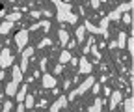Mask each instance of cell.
Instances as JSON below:
<instances>
[{
    "instance_id": "cell-18",
    "label": "cell",
    "mask_w": 134,
    "mask_h": 112,
    "mask_svg": "<svg viewBox=\"0 0 134 112\" xmlns=\"http://www.w3.org/2000/svg\"><path fill=\"white\" fill-rule=\"evenodd\" d=\"M58 38H60V43L65 47V45H67V41H69V34H67V30L60 28V30H58Z\"/></svg>"
},
{
    "instance_id": "cell-6",
    "label": "cell",
    "mask_w": 134,
    "mask_h": 112,
    "mask_svg": "<svg viewBox=\"0 0 134 112\" xmlns=\"http://www.w3.org/2000/svg\"><path fill=\"white\" fill-rule=\"evenodd\" d=\"M91 69H93V66L90 63V60H86V58L82 56V58L78 60V73H80V75H90Z\"/></svg>"
},
{
    "instance_id": "cell-2",
    "label": "cell",
    "mask_w": 134,
    "mask_h": 112,
    "mask_svg": "<svg viewBox=\"0 0 134 112\" xmlns=\"http://www.w3.org/2000/svg\"><path fill=\"white\" fill-rule=\"evenodd\" d=\"M132 6H134L132 0H129V2H121L119 6L114 9V11H110V13H108V19H110V21H119L123 13H127V11H130V9H132Z\"/></svg>"
},
{
    "instance_id": "cell-24",
    "label": "cell",
    "mask_w": 134,
    "mask_h": 112,
    "mask_svg": "<svg viewBox=\"0 0 134 112\" xmlns=\"http://www.w3.org/2000/svg\"><path fill=\"white\" fill-rule=\"evenodd\" d=\"M123 108H125V112H132V110H134V99L129 97V99L125 101V106H123Z\"/></svg>"
},
{
    "instance_id": "cell-28",
    "label": "cell",
    "mask_w": 134,
    "mask_h": 112,
    "mask_svg": "<svg viewBox=\"0 0 134 112\" xmlns=\"http://www.w3.org/2000/svg\"><path fill=\"white\" fill-rule=\"evenodd\" d=\"M90 51H91V52L95 54V58H97V60H100V52H99V49H97V47H95V43L91 45V49H90Z\"/></svg>"
},
{
    "instance_id": "cell-4",
    "label": "cell",
    "mask_w": 134,
    "mask_h": 112,
    "mask_svg": "<svg viewBox=\"0 0 134 112\" xmlns=\"http://www.w3.org/2000/svg\"><path fill=\"white\" fill-rule=\"evenodd\" d=\"M28 34H30V32L28 30H19V32H17V34H15V43H17V51H23L24 49V47L28 45Z\"/></svg>"
},
{
    "instance_id": "cell-15",
    "label": "cell",
    "mask_w": 134,
    "mask_h": 112,
    "mask_svg": "<svg viewBox=\"0 0 134 112\" xmlns=\"http://www.w3.org/2000/svg\"><path fill=\"white\" fill-rule=\"evenodd\" d=\"M39 28H43V30L47 32V30L50 28V21H39V23H36V24H32L28 32H32V30H39Z\"/></svg>"
},
{
    "instance_id": "cell-16",
    "label": "cell",
    "mask_w": 134,
    "mask_h": 112,
    "mask_svg": "<svg viewBox=\"0 0 134 112\" xmlns=\"http://www.w3.org/2000/svg\"><path fill=\"white\" fill-rule=\"evenodd\" d=\"M13 24L11 21H4L2 24H0V36H4V34H9V30H13Z\"/></svg>"
},
{
    "instance_id": "cell-33",
    "label": "cell",
    "mask_w": 134,
    "mask_h": 112,
    "mask_svg": "<svg viewBox=\"0 0 134 112\" xmlns=\"http://www.w3.org/2000/svg\"><path fill=\"white\" fill-rule=\"evenodd\" d=\"M99 6H100L99 0H91V8H93V9H99Z\"/></svg>"
},
{
    "instance_id": "cell-27",
    "label": "cell",
    "mask_w": 134,
    "mask_h": 112,
    "mask_svg": "<svg viewBox=\"0 0 134 112\" xmlns=\"http://www.w3.org/2000/svg\"><path fill=\"white\" fill-rule=\"evenodd\" d=\"M95 41H93V38H90L88 39V45H84V54H88L90 52V49H91V45H93Z\"/></svg>"
},
{
    "instance_id": "cell-10",
    "label": "cell",
    "mask_w": 134,
    "mask_h": 112,
    "mask_svg": "<svg viewBox=\"0 0 134 112\" xmlns=\"http://www.w3.org/2000/svg\"><path fill=\"white\" fill-rule=\"evenodd\" d=\"M108 24H110V19H108V15H106V17L100 19V23H99V26H97L99 34L104 36V38H108Z\"/></svg>"
},
{
    "instance_id": "cell-8",
    "label": "cell",
    "mask_w": 134,
    "mask_h": 112,
    "mask_svg": "<svg viewBox=\"0 0 134 112\" xmlns=\"http://www.w3.org/2000/svg\"><path fill=\"white\" fill-rule=\"evenodd\" d=\"M65 106H67V95H60L58 101H54V105L48 106V110H50V112H58V110H62V108H65Z\"/></svg>"
},
{
    "instance_id": "cell-19",
    "label": "cell",
    "mask_w": 134,
    "mask_h": 112,
    "mask_svg": "<svg viewBox=\"0 0 134 112\" xmlns=\"http://www.w3.org/2000/svg\"><path fill=\"white\" fill-rule=\"evenodd\" d=\"M69 62H71V52L67 51V49H63L62 54H60V63H62V66H65V63H69Z\"/></svg>"
},
{
    "instance_id": "cell-13",
    "label": "cell",
    "mask_w": 134,
    "mask_h": 112,
    "mask_svg": "<svg viewBox=\"0 0 134 112\" xmlns=\"http://www.w3.org/2000/svg\"><path fill=\"white\" fill-rule=\"evenodd\" d=\"M17 88H19V84H17L15 81H11L8 86H6V95H8V97H15V93H17Z\"/></svg>"
},
{
    "instance_id": "cell-9",
    "label": "cell",
    "mask_w": 134,
    "mask_h": 112,
    "mask_svg": "<svg viewBox=\"0 0 134 112\" xmlns=\"http://www.w3.org/2000/svg\"><path fill=\"white\" fill-rule=\"evenodd\" d=\"M123 101V95H121V92L119 90H114V92H110V108L114 110L117 105H119Z\"/></svg>"
},
{
    "instance_id": "cell-34",
    "label": "cell",
    "mask_w": 134,
    "mask_h": 112,
    "mask_svg": "<svg viewBox=\"0 0 134 112\" xmlns=\"http://www.w3.org/2000/svg\"><path fill=\"white\" fill-rule=\"evenodd\" d=\"M30 15H32V17H34V19H39V11H32Z\"/></svg>"
},
{
    "instance_id": "cell-30",
    "label": "cell",
    "mask_w": 134,
    "mask_h": 112,
    "mask_svg": "<svg viewBox=\"0 0 134 112\" xmlns=\"http://www.w3.org/2000/svg\"><path fill=\"white\" fill-rule=\"evenodd\" d=\"M62 71H63V66H62V63H58V66L54 67V75H60Z\"/></svg>"
},
{
    "instance_id": "cell-7",
    "label": "cell",
    "mask_w": 134,
    "mask_h": 112,
    "mask_svg": "<svg viewBox=\"0 0 134 112\" xmlns=\"http://www.w3.org/2000/svg\"><path fill=\"white\" fill-rule=\"evenodd\" d=\"M41 86L45 90H50V88H56V78L52 75H48L47 71L43 73V78H41Z\"/></svg>"
},
{
    "instance_id": "cell-3",
    "label": "cell",
    "mask_w": 134,
    "mask_h": 112,
    "mask_svg": "<svg viewBox=\"0 0 134 112\" xmlns=\"http://www.w3.org/2000/svg\"><path fill=\"white\" fill-rule=\"evenodd\" d=\"M95 82V78L93 77H86V81H84L76 90H73L71 93H69V97H67V101H73L75 97H78V95H84L86 92H90V88H91V84Z\"/></svg>"
},
{
    "instance_id": "cell-37",
    "label": "cell",
    "mask_w": 134,
    "mask_h": 112,
    "mask_svg": "<svg viewBox=\"0 0 134 112\" xmlns=\"http://www.w3.org/2000/svg\"><path fill=\"white\" fill-rule=\"evenodd\" d=\"M9 2H15V0H9Z\"/></svg>"
},
{
    "instance_id": "cell-31",
    "label": "cell",
    "mask_w": 134,
    "mask_h": 112,
    "mask_svg": "<svg viewBox=\"0 0 134 112\" xmlns=\"http://www.w3.org/2000/svg\"><path fill=\"white\" fill-rule=\"evenodd\" d=\"M11 108H13V105H11L9 101H8V103H4V106H2V110H6V112H8V110H11Z\"/></svg>"
},
{
    "instance_id": "cell-20",
    "label": "cell",
    "mask_w": 134,
    "mask_h": 112,
    "mask_svg": "<svg viewBox=\"0 0 134 112\" xmlns=\"http://www.w3.org/2000/svg\"><path fill=\"white\" fill-rule=\"evenodd\" d=\"M125 41H127V34L125 32H119V36H117V45L115 47H119V49H125Z\"/></svg>"
},
{
    "instance_id": "cell-23",
    "label": "cell",
    "mask_w": 134,
    "mask_h": 112,
    "mask_svg": "<svg viewBox=\"0 0 134 112\" xmlns=\"http://www.w3.org/2000/svg\"><path fill=\"white\" fill-rule=\"evenodd\" d=\"M125 47L129 49V54L134 56V38L132 36H129V41H125Z\"/></svg>"
},
{
    "instance_id": "cell-14",
    "label": "cell",
    "mask_w": 134,
    "mask_h": 112,
    "mask_svg": "<svg viewBox=\"0 0 134 112\" xmlns=\"http://www.w3.org/2000/svg\"><path fill=\"white\" fill-rule=\"evenodd\" d=\"M103 105H104V99L97 97V101L91 106H88V112H100V110H103Z\"/></svg>"
},
{
    "instance_id": "cell-12",
    "label": "cell",
    "mask_w": 134,
    "mask_h": 112,
    "mask_svg": "<svg viewBox=\"0 0 134 112\" xmlns=\"http://www.w3.org/2000/svg\"><path fill=\"white\" fill-rule=\"evenodd\" d=\"M26 93H28V84L24 82V84H23L19 90H17V93H15V99L19 101V103H23V101H24V97H26Z\"/></svg>"
},
{
    "instance_id": "cell-22",
    "label": "cell",
    "mask_w": 134,
    "mask_h": 112,
    "mask_svg": "<svg viewBox=\"0 0 134 112\" xmlns=\"http://www.w3.org/2000/svg\"><path fill=\"white\" fill-rule=\"evenodd\" d=\"M21 17H23V15H21L19 11H13V13H9V15H6V21H11V23H17V21H21Z\"/></svg>"
},
{
    "instance_id": "cell-29",
    "label": "cell",
    "mask_w": 134,
    "mask_h": 112,
    "mask_svg": "<svg viewBox=\"0 0 134 112\" xmlns=\"http://www.w3.org/2000/svg\"><path fill=\"white\" fill-rule=\"evenodd\" d=\"M39 67H41V71H43V73L47 71V58H43V60L39 62Z\"/></svg>"
},
{
    "instance_id": "cell-17",
    "label": "cell",
    "mask_w": 134,
    "mask_h": 112,
    "mask_svg": "<svg viewBox=\"0 0 134 112\" xmlns=\"http://www.w3.org/2000/svg\"><path fill=\"white\" fill-rule=\"evenodd\" d=\"M34 52H36V49H34V47H24V49L21 51V58H23V60H30Z\"/></svg>"
},
{
    "instance_id": "cell-11",
    "label": "cell",
    "mask_w": 134,
    "mask_h": 112,
    "mask_svg": "<svg viewBox=\"0 0 134 112\" xmlns=\"http://www.w3.org/2000/svg\"><path fill=\"white\" fill-rule=\"evenodd\" d=\"M23 77H24V75H23V71H21L19 66H15V67L11 69V81H15L17 84H21V82H23Z\"/></svg>"
},
{
    "instance_id": "cell-35",
    "label": "cell",
    "mask_w": 134,
    "mask_h": 112,
    "mask_svg": "<svg viewBox=\"0 0 134 112\" xmlns=\"http://www.w3.org/2000/svg\"><path fill=\"white\" fill-rule=\"evenodd\" d=\"M24 108H26V106H24V105H21V103H19V106H17V110H19V112H23Z\"/></svg>"
},
{
    "instance_id": "cell-32",
    "label": "cell",
    "mask_w": 134,
    "mask_h": 112,
    "mask_svg": "<svg viewBox=\"0 0 134 112\" xmlns=\"http://www.w3.org/2000/svg\"><path fill=\"white\" fill-rule=\"evenodd\" d=\"M130 21H132V19H130V15H129V11H127V15H123V23H125V24H129Z\"/></svg>"
},
{
    "instance_id": "cell-25",
    "label": "cell",
    "mask_w": 134,
    "mask_h": 112,
    "mask_svg": "<svg viewBox=\"0 0 134 112\" xmlns=\"http://www.w3.org/2000/svg\"><path fill=\"white\" fill-rule=\"evenodd\" d=\"M24 106L26 108H34L36 105H34V95H28L26 93V97H24Z\"/></svg>"
},
{
    "instance_id": "cell-1",
    "label": "cell",
    "mask_w": 134,
    "mask_h": 112,
    "mask_svg": "<svg viewBox=\"0 0 134 112\" xmlns=\"http://www.w3.org/2000/svg\"><path fill=\"white\" fill-rule=\"evenodd\" d=\"M54 6H56V9H58V13H56V19L60 21V23H69V24H76V21H78V15H75L73 11H71V6L67 4V2H62V0H50Z\"/></svg>"
},
{
    "instance_id": "cell-5",
    "label": "cell",
    "mask_w": 134,
    "mask_h": 112,
    "mask_svg": "<svg viewBox=\"0 0 134 112\" xmlns=\"http://www.w3.org/2000/svg\"><path fill=\"white\" fill-rule=\"evenodd\" d=\"M11 62H13V54H11V51L8 49V47H4V49L0 51V67H2V69L9 67Z\"/></svg>"
},
{
    "instance_id": "cell-21",
    "label": "cell",
    "mask_w": 134,
    "mask_h": 112,
    "mask_svg": "<svg viewBox=\"0 0 134 112\" xmlns=\"http://www.w3.org/2000/svg\"><path fill=\"white\" fill-rule=\"evenodd\" d=\"M84 36H86V28H84V24H82V26L76 28V43H82L84 41Z\"/></svg>"
},
{
    "instance_id": "cell-26",
    "label": "cell",
    "mask_w": 134,
    "mask_h": 112,
    "mask_svg": "<svg viewBox=\"0 0 134 112\" xmlns=\"http://www.w3.org/2000/svg\"><path fill=\"white\" fill-rule=\"evenodd\" d=\"M48 45H50V38H45V39H41V41L37 43L39 49H45V47H48Z\"/></svg>"
},
{
    "instance_id": "cell-36",
    "label": "cell",
    "mask_w": 134,
    "mask_h": 112,
    "mask_svg": "<svg viewBox=\"0 0 134 112\" xmlns=\"http://www.w3.org/2000/svg\"><path fill=\"white\" fill-rule=\"evenodd\" d=\"M4 77H6V73H4V71H0V81H2Z\"/></svg>"
}]
</instances>
